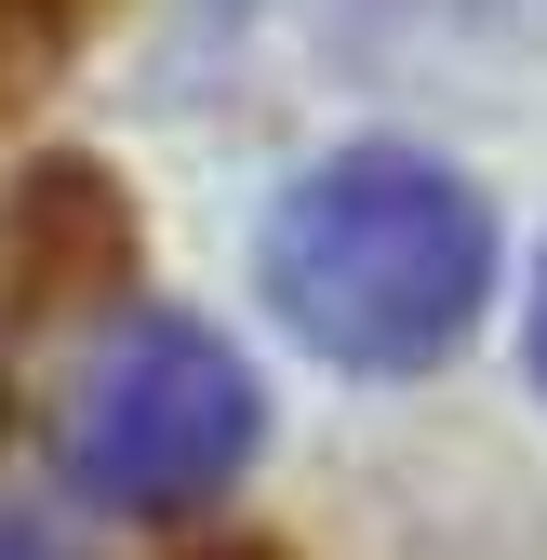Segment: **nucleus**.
Returning a JSON list of instances; mask_svg holds the SVG:
<instances>
[{
    "label": "nucleus",
    "mask_w": 547,
    "mask_h": 560,
    "mask_svg": "<svg viewBox=\"0 0 547 560\" xmlns=\"http://www.w3.org/2000/svg\"><path fill=\"white\" fill-rule=\"evenodd\" d=\"M267 307L348 374H428L494 307V214L428 148H334L267 214Z\"/></svg>",
    "instance_id": "f257e3e1"
},
{
    "label": "nucleus",
    "mask_w": 547,
    "mask_h": 560,
    "mask_svg": "<svg viewBox=\"0 0 547 560\" xmlns=\"http://www.w3.org/2000/svg\"><path fill=\"white\" fill-rule=\"evenodd\" d=\"M54 40H67V0H0V94H14Z\"/></svg>",
    "instance_id": "7ed1b4c3"
},
{
    "label": "nucleus",
    "mask_w": 547,
    "mask_h": 560,
    "mask_svg": "<svg viewBox=\"0 0 547 560\" xmlns=\"http://www.w3.org/2000/svg\"><path fill=\"white\" fill-rule=\"evenodd\" d=\"M254 428H267V400L241 374V347L200 334L187 307H148V320L107 334V361L67 400V480H81L94 508L174 521V508L228 494L254 467Z\"/></svg>",
    "instance_id": "f03ea898"
},
{
    "label": "nucleus",
    "mask_w": 547,
    "mask_h": 560,
    "mask_svg": "<svg viewBox=\"0 0 547 560\" xmlns=\"http://www.w3.org/2000/svg\"><path fill=\"white\" fill-rule=\"evenodd\" d=\"M534 374H547V294H534Z\"/></svg>",
    "instance_id": "39448f33"
},
{
    "label": "nucleus",
    "mask_w": 547,
    "mask_h": 560,
    "mask_svg": "<svg viewBox=\"0 0 547 560\" xmlns=\"http://www.w3.org/2000/svg\"><path fill=\"white\" fill-rule=\"evenodd\" d=\"M0 560H54V547H40V534H27V521H0Z\"/></svg>",
    "instance_id": "20e7f679"
}]
</instances>
